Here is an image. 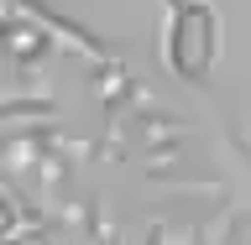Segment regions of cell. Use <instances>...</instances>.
<instances>
[{"mask_svg":"<svg viewBox=\"0 0 251 245\" xmlns=\"http://www.w3.org/2000/svg\"><path fill=\"white\" fill-rule=\"evenodd\" d=\"M220 52H225V21L209 0L199 5H183V11L168 16V31H162V63L173 68L178 84H204L215 73Z\"/></svg>","mask_w":251,"mask_h":245,"instance_id":"6da1fadb","label":"cell"},{"mask_svg":"<svg viewBox=\"0 0 251 245\" xmlns=\"http://www.w3.org/2000/svg\"><path fill=\"white\" fill-rule=\"evenodd\" d=\"M16 219H21V214H16V203L0 193V235H11V230H16Z\"/></svg>","mask_w":251,"mask_h":245,"instance_id":"7a4b0ae2","label":"cell"},{"mask_svg":"<svg viewBox=\"0 0 251 245\" xmlns=\"http://www.w3.org/2000/svg\"><path fill=\"white\" fill-rule=\"evenodd\" d=\"M168 11H183V5H199V0H162Z\"/></svg>","mask_w":251,"mask_h":245,"instance_id":"3957f363","label":"cell"}]
</instances>
